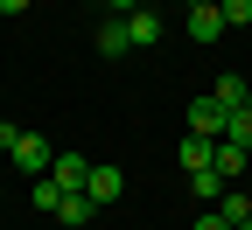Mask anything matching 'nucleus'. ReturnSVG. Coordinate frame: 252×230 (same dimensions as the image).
<instances>
[{"instance_id":"obj_1","label":"nucleus","mask_w":252,"mask_h":230,"mask_svg":"<svg viewBox=\"0 0 252 230\" xmlns=\"http://www.w3.org/2000/svg\"><path fill=\"white\" fill-rule=\"evenodd\" d=\"M189 133H196V140H224V133H231V112H224V105H217V98L203 91L196 105H189Z\"/></svg>"},{"instance_id":"obj_2","label":"nucleus","mask_w":252,"mask_h":230,"mask_svg":"<svg viewBox=\"0 0 252 230\" xmlns=\"http://www.w3.org/2000/svg\"><path fill=\"white\" fill-rule=\"evenodd\" d=\"M7 153H14V168H21V175H35V181H42V175L56 168V153H49V147H42L35 133H21V140H14Z\"/></svg>"},{"instance_id":"obj_3","label":"nucleus","mask_w":252,"mask_h":230,"mask_svg":"<svg viewBox=\"0 0 252 230\" xmlns=\"http://www.w3.org/2000/svg\"><path fill=\"white\" fill-rule=\"evenodd\" d=\"M49 181H56L63 195H77V188L91 181V160H84V153H56V168H49Z\"/></svg>"},{"instance_id":"obj_4","label":"nucleus","mask_w":252,"mask_h":230,"mask_svg":"<svg viewBox=\"0 0 252 230\" xmlns=\"http://www.w3.org/2000/svg\"><path fill=\"white\" fill-rule=\"evenodd\" d=\"M224 28H231V21H224V7H189V42H203V49H210Z\"/></svg>"},{"instance_id":"obj_5","label":"nucleus","mask_w":252,"mask_h":230,"mask_svg":"<svg viewBox=\"0 0 252 230\" xmlns=\"http://www.w3.org/2000/svg\"><path fill=\"white\" fill-rule=\"evenodd\" d=\"M84 195H91V203L105 209V203H119V195H126V175H119V168H91V181H84Z\"/></svg>"},{"instance_id":"obj_6","label":"nucleus","mask_w":252,"mask_h":230,"mask_svg":"<svg viewBox=\"0 0 252 230\" xmlns=\"http://www.w3.org/2000/svg\"><path fill=\"white\" fill-rule=\"evenodd\" d=\"M133 35H126V14H98V56H126Z\"/></svg>"},{"instance_id":"obj_7","label":"nucleus","mask_w":252,"mask_h":230,"mask_svg":"<svg viewBox=\"0 0 252 230\" xmlns=\"http://www.w3.org/2000/svg\"><path fill=\"white\" fill-rule=\"evenodd\" d=\"M126 35H133V49H154V42H161V14L133 7V14H126Z\"/></svg>"},{"instance_id":"obj_8","label":"nucleus","mask_w":252,"mask_h":230,"mask_svg":"<svg viewBox=\"0 0 252 230\" xmlns=\"http://www.w3.org/2000/svg\"><path fill=\"white\" fill-rule=\"evenodd\" d=\"M210 168L224 175V181H238V175H252V153H245V147H231V140H217V153H210Z\"/></svg>"},{"instance_id":"obj_9","label":"nucleus","mask_w":252,"mask_h":230,"mask_svg":"<svg viewBox=\"0 0 252 230\" xmlns=\"http://www.w3.org/2000/svg\"><path fill=\"white\" fill-rule=\"evenodd\" d=\"M210 98H217L224 112H245V105H252V84H245V77L231 70V77H217V84H210Z\"/></svg>"},{"instance_id":"obj_10","label":"nucleus","mask_w":252,"mask_h":230,"mask_svg":"<svg viewBox=\"0 0 252 230\" xmlns=\"http://www.w3.org/2000/svg\"><path fill=\"white\" fill-rule=\"evenodd\" d=\"M210 153H217V140H196V133H182V147H175V160H182L189 175H203V168H210Z\"/></svg>"},{"instance_id":"obj_11","label":"nucleus","mask_w":252,"mask_h":230,"mask_svg":"<svg viewBox=\"0 0 252 230\" xmlns=\"http://www.w3.org/2000/svg\"><path fill=\"white\" fill-rule=\"evenodd\" d=\"M217 216H224L231 230H252V195H245V188H224V203H217Z\"/></svg>"},{"instance_id":"obj_12","label":"nucleus","mask_w":252,"mask_h":230,"mask_svg":"<svg viewBox=\"0 0 252 230\" xmlns=\"http://www.w3.org/2000/svg\"><path fill=\"white\" fill-rule=\"evenodd\" d=\"M189 188H196V203H203V209H217V203H224V188H231V181L217 175V168H203V175H189Z\"/></svg>"},{"instance_id":"obj_13","label":"nucleus","mask_w":252,"mask_h":230,"mask_svg":"<svg viewBox=\"0 0 252 230\" xmlns=\"http://www.w3.org/2000/svg\"><path fill=\"white\" fill-rule=\"evenodd\" d=\"M56 216H63V223H91V216H98V203L77 188V195H63V209H56Z\"/></svg>"},{"instance_id":"obj_14","label":"nucleus","mask_w":252,"mask_h":230,"mask_svg":"<svg viewBox=\"0 0 252 230\" xmlns=\"http://www.w3.org/2000/svg\"><path fill=\"white\" fill-rule=\"evenodd\" d=\"M35 209H42V216H56V209H63V188H56V181H49V175H42V181H35Z\"/></svg>"},{"instance_id":"obj_15","label":"nucleus","mask_w":252,"mask_h":230,"mask_svg":"<svg viewBox=\"0 0 252 230\" xmlns=\"http://www.w3.org/2000/svg\"><path fill=\"white\" fill-rule=\"evenodd\" d=\"M224 21H231V28H245V21H252V0H224Z\"/></svg>"},{"instance_id":"obj_16","label":"nucleus","mask_w":252,"mask_h":230,"mask_svg":"<svg viewBox=\"0 0 252 230\" xmlns=\"http://www.w3.org/2000/svg\"><path fill=\"white\" fill-rule=\"evenodd\" d=\"M189 230H231V223H224V216H217V209H203L196 223H189Z\"/></svg>"},{"instance_id":"obj_17","label":"nucleus","mask_w":252,"mask_h":230,"mask_svg":"<svg viewBox=\"0 0 252 230\" xmlns=\"http://www.w3.org/2000/svg\"><path fill=\"white\" fill-rule=\"evenodd\" d=\"M98 7H105V14H133L140 0H98Z\"/></svg>"},{"instance_id":"obj_18","label":"nucleus","mask_w":252,"mask_h":230,"mask_svg":"<svg viewBox=\"0 0 252 230\" xmlns=\"http://www.w3.org/2000/svg\"><path fill=\"white\" fill-rule=\"evenodd\" d=\"M0 14H28V0H0Z\"/></svg>"},{"instance_id":"obj_19","label":"nucleus","mask_w":252,"mask_h":230,"mask_svg":"<svg viewBox=\"0 0 252 230\" xmlns=\"http://www.w3.org/2000/svg\"><path fill=\"white\" fill-rule=\"evenodd\" d=\"M196 7H224V0H196Z\"/></svg>"}]
</instances>
